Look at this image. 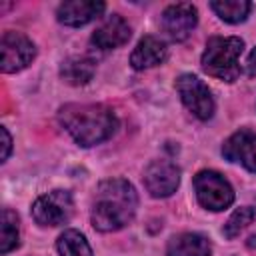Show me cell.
<instances>
[{
    "instance_id": "2e32d148",
    "label": "cell",
    "mask_w": 256,
    "mask_h": 256,
    "mask_svg": "<svg viewBox=\"0 0 256 256\" xmlns=\"http://www.w3.org/2000/svg\"><path fill=\"white\" fill-rule=\"evenodd\" d=\"M210 6L220 16V20H224L228 24L244 22L252 8V4L248 0H214Z\"/></svg>"
},
{
    "instance_id": "7c38bea8",
    "label": "cell",
    "mask_w": 256,
    "mask_h": 256,
    "mask_svg": "<svg viewBox=\"0 0 256 256\" xmlns=\"http://www.w3.org/2000/svg\"><path fill=\"white\" fill-rule=\"evenodd\" d=\"M90 40L100 50L118 48L130 40V26L122 16L112 14V16H108V20L100 28H96V32L92 34Z\"/></svg>"
},
{
    "instance_id": "5b68a950",
    "label": "cell",
    "mask_w": 256,
    "mask_h": 256,
    "mask_svg": "<svg viewBox=\"0 0 256 256\" xmlns=\"http://www.w3.org/2000/svg\"><path fill=\"white\" fill-rule=\"evenodd\" d=\"M36 56L34 42L20 32H4L0 40V68L2 72H20Z\"/></svg>"
},
{
    "instance_id": "8992f818",
    "label": "cell",
    "mask_w": 256,
    "mask_h": 256,
    "mask_svg": "<svg viewBox=\"0 0 256 256\" xmlns=\"http://www.w3.org/2000/svg\"><path fill=\"white\" fill-rule=\"evenodd\" d=\"M72 208L74 202L68 190H52L36 198L32 204V216L42 226H58L72 216Z\"/></svg>"
},
{
    "instance_id": "7a4b0ae2",
    "label": "cell",
    "mask_w": 256,
    "mask_h": 256,
    "mask_svg": "<svg viewBox=\"0 0 256 256\" xmlns=\"http://www.w3.org/2000/svg\"><path fill=\"white\" fill-rule=\"evenodd\" d=\"M58 120L80 146L100 144L118 128L114 110L104 104H66L60 108Z\"/></svg>"
},
{
    "instance_id": "5bb4252c",
    "label": "cell",
    "mask_w": 256,
    "mask_h": 256,
    "mask_svg": "<svg viewBox=\"0 0 256 256\" xmlns=\"http://www.w3.org/2000/svg\"><path fill=\"white\" fill-rule=\"evenodd\" d=\"M210 242L196 232H184L168 242L166 256H210Z\"/></svg>"
},
{
    "instance_id": "52a82bcc",
    "label": "cell",
    "mask_w": 256,
    "mask_h": 256,
    "mask_svg": "<svg viewBox=\"0 0 256 256\" xmlns=\"http://www.w3.org/2000/svg\"><path fill=\"white\" fill-rule=\"evenodd\" d=\"M176 90L184 102V106L198 118L208 120L214 114V100L208 86L194 74H182L176 80Z\"/></svg>"
},
{
    "instance_id": "9c48e42d",
    "label": "cell",
    "mask_w": 256,
    "mask_h": 256,
    "mask_svg": "<svg viewBox=\"0 0 256 256\" xmlns=\"http://www.w3.org/2000/svg\"><path fill=\"white\" fill-rule=\"evenodd\" d=\"M198 24V10L188 2H178L162 12V30L176 42L186 40Z\"/></svg>"
},
{
    "instance_id": "44dd1931",
    "label": "cell",
    "mask_w": 256,
    "mask_h": 256,
    "mask_svg": "<svg viewBox=\"0 0 256 256\" xmlns=\"http://www.w3.org/2000/svg\"><path fill=\"white\" fill-rule=\"evenodd\" d=\"M246 74L248 76H256V48L250 52V56L246 60Z\"/></svg>"
},
{
    "instance_id": "ffe728a7",
    "label": "cell",
    "mask_w": 256,
    "mask_h": 256,
    "mask_svg": "<svg viewBox=\"0 0 256 256\" xmlns=\"http://www.w3.org/2000/svg\"><path fill=\"white\" fill-rule=\"evenodd\" d=\"M0 134H2V162L10 156V150H12V138H10V134H8V130L6 128H0Z\"/></svg>"
},
{
    "instance_id": "6da1fadb",
    "label": "cell",
    "mask_w": 256,
    "mask_h": 256,
    "mask_svg": "<svg viewBox=\"0 0 256 256\" xmlns=\"http://www.w3.org/2000/svg\"><path fill=\"white\" fill-rule=\"evenodd\" d=\"M136 206L138 196L128 180H104L96 188L92 204V224L100 232H116L134 218Z\"/></svg>"
},
{
    "instance_id": "30bf717a",
    "label": "cell",
    "mask_w": 256,
    "mask_h": 256,
    "mask_svg": "<svg viewBox=\"0 0 256 256\" xmlns=\"http://www.w3.org/2000/svg\"><path fill=\"white\" fill-rule=\"evenodd\" d=\"M222 154L230 162L242 164L246 170L256 172V134L250 130L234 132L222 146Z\"/></svg>"
},
{
    "instance_id": "8fae6325",
    "label": "cell",
    "mask_w": 256,
    "mask_h": 256,
    "mask_svg": "<svg viewBox=\"0 0 256 256\" xmlns=\"http://www.w3.org/2000/svg\"><path fill=\"white\" fill-rule=\"evenodd\" d=\"M104 12V2L98 0H68L58 6V22L64 26H84Z\"/></svg>"
},
{
    "instance_id": "3957f363",
    "label": "cell",
    "mask_w": 256,
    "mask_h": 256,
    "mask_svg": "<svg viewBox=\"0 0 256 256\" xmlns=\"http://www.w3.org/2000/svg\"><path fill=\"white\" fill-rule=\"evenodd\" d=\"M244 50V42L238 36H214L206 42V50L202 54V68L224 82H234L240 76V54Z\"/></svg>"
},
{
    "instance_id": "d6986e66",
    "label": "cell",
    "mask_w": 256,
    "mask_h": 256,
    "mask_svg": "<svg viewBox=\"0 0 256 256\" xmlns=\"http://www.w3.org/2000/svg\"><path fill=\"white\" fill-rule=\"evenodd\" d=\"M254 218H256V210H254L252 206H242V208H238V210L228 218V222L224 224V228H222L224 236H226V238H236L248 224H252Z\"/></svg>"
},
{
    "instance_id": "277c9868",
    "label": "cell",
    "mask_w": 256,
    "mask_h": 256,
    "mask_svg": "<svg viewBox=\"0 0 256 256\" xmlns=\"http://www.w3.org/2000/svg\"><path fill=\"white\" fill-rule=\"evenodd\" d=\"M194 190L198 202L206 210H224L234 202V190L230 182L214 170H202L194 178Z\"/></svg>"
},
{
    "instance_id": "9a60e30c",
    "label": "cell",
    "mask_w": 256,
    "mask_h": 256,
    "mask_svg": "<svg viewBox=\"0 0 256 256\" xmlns=\"http://www.w3.org/2000/svg\"><path fill=\"white\" fill-rule=\"evenodd\" d=\"M94 60L86 58V56H76V58H68L62 68H60V74L62 78L68 82V84H74V86H80V84H86L92 80L94 76Z\"/></svg>"
},
{
    "instance_id": "ac0fdd59",
    "label": "cell",
    "mask_w": 256,
    "mask_h": 256,
    "mask_svg": "<svg viewBox=\"0 0 256 256\" xmlns=\"http://www.w3.org/2000/svg\"><path fill=\"white\" fill-rule=\"evenodd\" d=\"M18 246V216L12 210H2L0 220V252L8 254Z\"/></svg>"
},
{
    "instance_id": "4fadbf2b",
    "label": "cell",
    "mask_w": 256,
    "mask_h": 256,
    "mask_svg": "<svg viewBox=\"0 0 256 256\" xmlns=\"http://www.w3.org/2000/svg\"><path fill=\"white\" fill-rule=\"evenodd\" d=\"M166 56H168V48L160 38L144 36L136 44V48H134V52L130 56V64L136 70H146V68L162 64L166 60Z\"/></svg>"
},
{
    "instance_id": "e0dca14e",
    "label": "cell",
    "mask_w": 256,
    "mask_h": 256,
    "mask_svg": "<svg viewBox=\"0 0 256 256\" xmlns=\"http://www.w3.org/2000/svg\"><path fill=\"white\" fill-rule=\"evenodd\" d=\"M56 248L60 256H94L88 240L78 230H64L56 240Z\"/></svg>"
},
{
    "instance_id": "ba28073f",
    "label": "cell",
    "mask_w": 256,
    "mask_h": 256,
    "mask_svg": "<svg viewBox=\"0 0 256 256\" xmlns=\"http://www.w3.org/2000/svg\"><path fill=\"white\" fill-rule=\"evenodd\" d=\"M180 184V170L170 160H154L144 170V186L154 198H166L176 192Z\"/></svg>"
}]
</instances>
